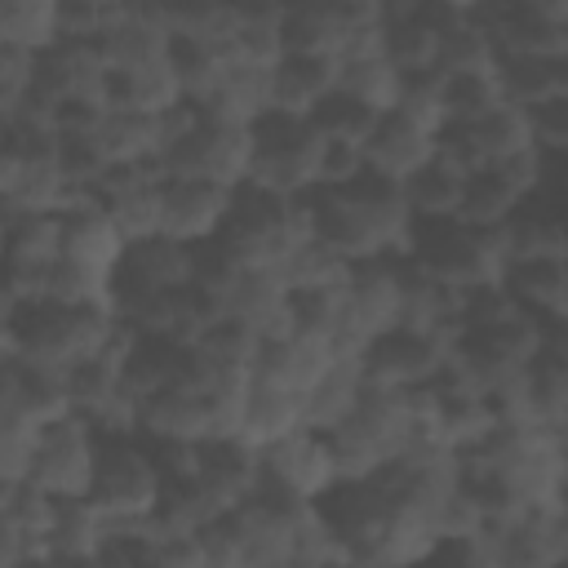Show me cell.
Returning <instances> with one entry per match:
<instances>
[{
	"mask_svg": "<svg viewBox=\"0 0 568 568\" xmlns=\"http://www.w3.org/2000/svg\"><path fill=\"white\" fill-rule=\"evenodd\" d=\"M306 209H311L315 240L346 262L408 253L413 213L404 204V191L395 178L368 164L342 186H315L306 195Z\"/></svg>",
	"mask_w": 568,
	"mask_h": 568,
	"instance_id": "6da1fadb",
	"label": "cell"
},
{
	"mask_svg": "<svg viewBox=\"0 0 568 568\" xmlns=\"http://www.w3.org/2000/svg\"><path fill=\"white\" fill-rule=\"evenodd\" d=\"M240 266L257 271H284L297 248L315 240L306 195H280L253 182H240L231 191V209L222 217V231L213 235Z\"/></svg>",
	"mask_w": 568,
	"mask_h": 568,
	"instance_id": "7a4b0ae2",
	"label": "cell"
},
{
	"mask_svg": "<svg viewBox=\"0 0 568 568\" xmlns=\"http://www.w3.org/2000/svg\"><path fill=\"white\" fill-rule=\"evenodd\" d=\"M115 333H120V320H115L111 302L75 306V302L40 297V302L13 306V320H9V351H13V355H27V359H40V364L71 368V364H80L84 355L102 351Z\"/></svg>",
	"mask_w": 568,
	"mask_h": 568,
	"instance_id": "3957f363",
	"label": "cell"
},
{
	"mask_svg": "<svg viewBox=\"0 0 568 568\" xmlns=\"http://www.w3.org/2000/svg\"><path fill=\"white\" fill-rule=\"evenodd\" d=\"M320 129L306 115L262 111L248 124V178L280 195H311L320 186Z\"/></svg>",
	"mask_w": 568,
	"mask_h": 568,
	"instance_id": "277c9868",
	"label": "cell"
},
{
	"mask_svg": "<svg viewBox=\"0 0 568 568\" xmlns=\"http://www.w3.org/2000/svg\"><path fill=\"white\" fill-rule=\"evenodd\" d=\"M160 470L146 453V444L138 435H115V439H98V457H93V479H89V497L98 501L102 515L111 519H138L155 510L160 497Z\"/></svg>",
	"mask_w": 568,
	"mask_h": 568,
	"instance_id": "5b68a950",
	"label": "cell"
},
{
	"mask_svg": "<svg viewBox=\"0 0 568 568\" xmlns=\"http://www.w3.org/2000/svg\"><path fill=\"white\" fill-rule=\"evenodd\" d=\"M93 457H98V430L89 426L84 413L71 408L62 417L40 422L27 479L49 497H84L93 479Z\"/></svg>",
	"mask_w": 568,
	"mask_h": 568,
	"instance_id": "8992f818",
	"label": "cell"
},
{
	"mask_svg": "<svg viewBox=\"0 0 568 568\" xmlns=\"http://www.w3.org/2000/svg\"><path fill=\"white\" fill-rule=\"evenodd\" d=\"M164 173L169 178H200V182H222L240 186L248 178V124H222V120H195L186 133H178L164 151Z\"/></svg>",
	"mask_w": 568,
	"mask_h": 568,
	"instance_id": "52a82bcc",
	"label": "cell"
},
{
	"mask_svg": "<svg viewBox=\"0 0 568 568\" xmlns=\"http://www.w3.org/2000/svg\"><path fill=\"white\" fill-rule=\"evenodd\" d=\"M448 355V342L439 333H426V328H408V324H395L377 337L364 342L359 351V373L364 382H377V386H422L439 373Z\"/></svg>",
	"mask_w": 568,
	"mask_h": 568,
	"instance_id": "ba28073f",
	"label": "cell"
},
{
	"mask_svg": "<svg viewBox=\"0 0 568 568\" xmlns=\"http://www.w3.org/2000/svg\"><path fill=\"white\" fill-rule=\"evenodd\" d=\"M257 466H262V479L280 484L284 493H293L302 501H315L324 488L337 484L328 435L324 430H311V426H293L288 435L262 444L257 448Z\"/></svg>",
	"mask_w": 568,
	"mask_h": 568,
	"instance_id": "9c48e42d",
	"label": "cell"
},
{
	"mask_svg": "<svg viewBox=\"0 0 568 568\" xmlns=\"http://www.w3.org/2000/svg\"><path fill=\"white\" fill-rule=\"evenodd\" d=\"M231 191L222 182L200 178H164L160 182V235L182 244H204L222 231V217L231 209Z\"/></svg>",
	"mask_w": 568,
	"mask_h": 568,
	"instance_id": "30bf717a",
	"label": "cell"
},
{
	"mask_svg": "<svg viewBox=\"0 0 568 568\" xmlns=\"http://www.w3.org/2000/svg\"><path fill=\"white\" fill-rule=\"evenodd\" d=\"M293 426H302V390H293L284 377L248 368L244 386H240V404H235V435L248 439L253 448L288 435Z\"/></svg>",
	"mask_w": 568,
	"mask_h": 568,
	"instance_id": "8fae6325",
	"label": "cell"
},
{
	"mask_svg": "<svg viewBox=\"0 0 568 568\" xmlns=\"http://www.w3.org/2000/svg\"><path fill=\"white\" fill-rule=\"evenodd\" d=\"M191 280H195V244L169 235H146L124 244V257L111 271L115 288H182Z\"/></svg>",
	"mask_w": 568,
	"mask_h": 568,
	"instance_id": "7c38bea8",
	"label": "cell"
},
{
	"mask_svg": "<svg viewBox=\"0 0 568 568\" xmlns=\"http://www.w3.org/2000/svg\"><path fill=\"white\" fill-rule=\"evenodd\" d=\"M257 448L240 435H204L195 439V479L209 488V497L226 510L257 484Z\"/></svg>",
	"mask_w": 568,
	"mask_h": 568,
	"instance_id": "4fadbf2b",
	"label": "cell"
},
{
	"mask_svg": "<svg viewBox=\"0 0 568 568\" xmlns=\"http://www.w3.org/2000/svg\"><path fill=\"white\" fill-rule=\"evenodd\" d=\"M435 155V133L430 129H422L417 120H408L404 111H382L377 115V124L368 129V138H364V164L368 169H377V173H386V178H395V182H404L413 169H422L426 160Z\"/></svg>",
	"mask_w": 568,
	"mask_h": 568,
	"instance_id": "5bb4252c",
	"label": "cell"
},
{
	"mask_svg": "<svg viewBox=\"0 0 568 568\" xmlns=\"http://www.w3.org/2000/svg\"><path fill=\"white\" fill-rule=\"evenodd\" d=\"M337 84V58L328 53H280L266 80V111L311 115V106Z\"/></svg>",
	"mask_w": 568,
	"mask_h": 568,
	"instance_id": "9a60e30c",
	"label": "cell"
},
{
	"mask_svg": "<svg viewBox=\"0 0 568 568\" xmlns=\"http://www.w3.org/2000/svg\"><path fill=\"white\" fill-rule=\"evenodd\" d=\"M501 284L519 311H528L546 324L568 320V266H564V257H515V262H506Z\"/></svg>",
	"mask_w": 568,
	"mask_h": 568,
	"instance_id": "2e32d148",
	"label": "cell"
},
{
	"mask_svg": "<svg viewBox=\"0 0 568 568\" xmlns=\"http://www.w3.org/2000/svg\"><path fill=\"white\" fill-rule=\"evenodd\" d=\"M124 235L115 231V222L106 217L102 204H80V209H67L62 213V257L98 271V275H111L124 257Z\"/></svg>",
	"mask_w": 568,
	"mask_h": 568,
	"instance_id": "e0dca14e",
	"label": "cell"
},
{
	"mask_svg": "<svg viewBox=\"0 0 568 568\" xmlns=\"http://www.w3.org/2000/svg\"><path fill=\"white\" fill-rule=\"evenodd\" d=\"M182 98L178 75L169 67V58L155 62H138V67H106V84H102V102L115 111H146L160 115L164 106H173Z\"/></svg>",
	"mask_w": 568,
	"mask_h": 568,
	"instance_id": "ac0fdd59",
	"label": "cell"
},
{
	"mask_svg": "<svg viewBox=\"0 0 568 568\" xmlns=\"http://www.w3.org/2000/svg\"><path fill=\"white\" fill-rule=\"evenodd\" d=\"M102 528H106V515L98 510L89 493L53 497V528L44 541V564H93Z\"/></svg>",
	"mask_w": 568,
	"mask_h": 568,
	"instance_id": "d6986e66",
	"label": "cell"
},
{
	"mask_svg": "<svg viewBox=\"0 0 568 568\" xmlns=\"http://www.w3.org/2000/svg\"><path fill=\"white\" fill-rule=\"evenodd\" d=\"M493 80L506 102L537 106L546 98H568V58H537V53H497Z\"/></svg>",
	"mask_w": 568,
	"mask_h": 568,
	"instance_id": "ffe728a7",
	"label": "cell"
},
{
	"mask_svg": "<svg viewBox=\"0 0 568 568\" xmlns=\"http://www.w3.org/2000/svg\"><path fill=\"white\" fill-rule=\"evenodd\" d=\"M186 359H191V346H182L173 337H155V333H133L129 351H124V368H120L124 390L133 399H146L160 386L178 382L186 373Z\"/></svg>",
	"mask_w": 568,
	"mask_h": 568,
	"instance_id": "44dd1931",
	"label": "cell"
},
{
	"mask_svg": "<svg viewBox=\"0 0 568 568\" xmlns=\"http://www.w3.org/2000/svg\"><path fill=\"white\" fill-rule=\"evenodd\" d=\"M364 373L359 359H328L324 373L302 390V426L311 430H333L359 399Z\"/></svg>",
	"mask_w": 568,
	"mask_h": 568,
	"instance_id": "7402d4cb",
	"label": "cell"
},
{
	"mask_svg": "<svg viewBox=\"0 0 568 568\" xmlns=\"http://www.w3.org/2000/svg\"><path fill=\"white\" fill-rule=\"evenodd\" d=\"M501 240H506L510 262H515V257H564L568 240H564L559 204H532V200H524V204L501 222Z\"/></svg>",
	"mask_w": 568,
	"mask_h": 568,
	"instance_id": "603a6c76",
	"label": "cell"
},
{
	"mask_svg": "<svg viewBox=\"0 0 568 568\" xmlns=\"http://www.w3.org/2000/svg\"><path fill=\"white\" fill-rule=\"evenodd\" d=\"M164 58H169V67L178 75L182 98H191V102H200L204 93H213L222 84L226 67L235 62L231 49L209 44V40H191V36H169V53Z\"/></svg>",
	"mask_w": 568,
	"mask_h": 568,
	"instance_id": "cb8c5ba5",
	"label": "cell"
},
{
	"mask_svg": "<svg viewBox=\"0 0 568 568\" xmlns=\"http://www.w3.org/2000/svg\"><path fill=\"white\" fill-rule=\"evenodd\" d=\"M93 142H98L106 164H115V160H146V155L164 151L155 115H146V111H115V106H106V115L98 120Z\"/></svg>",
	"mask_w": 568,
	"mask_h": 568,
	"instance_id": "d4e9b609",
	"label": "cell"
},
{
	"mask_svg": "<svg viewBox=\"0 0 568 568\" xmlns=\"http://www.w3.org/2000/svg\"><path fill=\"white\" fill-rule=\"evenodd\" d=\"M462 182H466V173L448 169V164L435 160V155H430L422 169H413V173L399 182L413 222H439V217H453V213H457V200H462Z\"/></svg>",
	"mask_w": 568,
	"mask_h": 568,
	"instance_id": "484cf974",
	"label": "cell"
},
{
	"mask_svg": "<svg viewBox=\"0 0 568 568\" xmlns=\"http://www.w3.org/2000/svg\"><path fill=\"white\" fill-rule=\"evenodd\" d=\"M342 40H346L342 22L320 0L280 4V44H284V53H328V58H337Z\"/></svg>",
	"mask_w": 568,
	"mask_h": 568,
	"instance_id": "4316f807",
	"label": "cell"
},
{
	"mask_svg": "<svg viewBox=\"0 0 568 568\" xmlns=\"http://www.w3.org/2000/svg\"><path fill=\"white\" fill-rule=\"evenodd\" d=\"M13 386H18V408L27 417H36V422L71 413L67 368H58V364H40V359L13 355Z\"/></svg>",
	"mask_w": 568,
	"mask_h": 568,
	"instance_id": "83f0119b",
	"label": "cell"
},
{
	"mask_svg": "<svg viewBox=\"0 0 568 568\" xmlns=\"http://www.w3.org/2000/svg\"><path fill=\"white\" fill-rule=\"evenodd\" d=\"M337 89H346L351 98H359L364 106H373V111L382 115V111H390V106L399 102L404 75H399L382 53L342 58V62H337Z\"/></svg>",
	"mask_w": 568,
	"mask_h": 568,
	"instance_id": "f1b7e54d",
	"label": "cell"
},
{
	"mask_svg": "<svg viewBox=\"0 0 568 568\" xmlns=\"http://www.w3.org/2000/svg\"><path fill=\"white\" fill-rule=\"evenodd\" d=\"M524 200L484 164V169H475L466 182H462V200H457V222H466V226H501L515 209H519Z\"/></svg>",
	"mask_w": 568,
	"mask_h": 568,
	"instance_id": "f546056e",
	"label": "cell"
},
{
	"mask_svg": "<svg viewBox=\"0 0 568 568\" xmlns=\"http://www.w3.org/2000/svg\"><path fill=\"white\" fill-rule=\"evenodd\" d=\"M222 506L209 497V488L195 479V475H182V479H164L160 484V497H155V510L151 519L160 528H178V532H195L200 524H209Z\"/></svg>",
	"mask_w": 568,
	"mask_h": 568,
	"instance_id": "4dcf8cb0",
	"label": "cell"
},
{
	"mask_svg": "<svg viewBox=\"0 0 568 568\" xmlns=\"http://www.w3.org/2000/svg\"><path fill=\"white\" fill-rule=\"evenodd\" d=\"M382 58H386L399 75L430 71L435 58H439V31H435L430 22H417V18L382 22Z\"/></svg>",
	"mask_w": 568,
	"mask_h": 568,
	"instance_id": "1f68e13d",
	"label": "cell"
},
{
	"mask_svg": "<svg viewBox=\"0 0 568 568\" xmlns=\"http://www.w3.org/2000/svg\"><path fill=\"white\" fill-rule=\"evenodd\" d=\"M501 102V89L493 80V71H453L439 75V111L444 124H470L484 111H493Z\"/></svg>",
	"mask_w": 568,
	"mask_h": 568,
	"instance_id": "d6a6232c",
	"label": "cell"
},
{
	"mask_svg": "<svg viewBox=\"0 0 568 568\" xmlns=\"http://www.w3.org/2000/svg\"><path fill=\"white\" fill-rule=\"evenodd\" d=\"M466 129H470V138H475V146H479L484 164H493V160H501V155H510V151L532 146L528 111H524V106H515V102H506V98H501L493 111H484L479 120H470Z\"/></svg>",
	"mask_w": 568,
	"mask_h": 568,
	"instance_id": "836d02e7",
	"label": "cell"
},
{
	"mask_svg": "<svg viewBox=\"0 0 568 568\" xmlns=\"http://www.w3.org/2000/svg\"><path fill=\"white\" fill-rule=\"evenodd\" d=\"M58 253H62V213H22V217L4 222V253L0 257L49 266Z\"/></svg>",
	"mask_w": 568,
	"mask_h": 568,
	"instance_id": "e575fe53",
	"label": "cell"
},
{
	"mask_svg": "<svg viewBox=\"0 0 568 568\" xmlns=\"http://www.w3.org/2000/svg\"><path fill=\"white\" fill-rule=\"evenodd\" d=\"M493 62H497V49H493L488 31L470 13H462L453 27L439 31V58H435V67L444 75H453V71H493Z\"/></svg>",
	"mask_w": 568,
	"mask_h": 568,
	"instance_id": "d590c367",
	"label": "cell"
},
{
	"mask_svg": "<svg viewBox=\"0 0 568 568\" xmlns=\"http://www.w3.org/2000/svg\"><path fill=\"white\" fill-rule=\"evenodd\" d=\"M315 129H320V138H342V142H359L364 146V138H368V129L377 124V111L373 106H364L359 98H351L346 89H328L315 106H311V115H306Z\"/></svg>",
	"mask_w": 568,
	"mask_h": 568,
	"instance_id": "8d00e7d4",
	"label": "cell"
},
{
	"mask_svg": "<svg viewBox=\"0 0 568 568\" xmlns=\"http://www.w3.org/2000/svg\"><path fill=\"white\" fill-rule=\"evenodd\" d=\"M53 9L58 0H0V40L31 53L53 44Z\"/></svg>",
	"mask_w": 568,
	"mask_h": 568,
	"instance_id": "74e56055",
	"label": "cell"
},
{
	"mask_svg": "<svg viewBox=\"0 0 568 568\" xmlns=\"http://www.w3.org/2000/svg\"><path fill=\"white\" fill-rule=\"evenodd\" d=\"M44 297L53 302H75V306H89V302H111V275H98L71 257H53L49 266V284H44Z\"/></svg>",
	"mask_w": 568,
	"mask_h": 568,
	"instance_id": "f35d334b",
	"label": "cell"
},
{
	"mask_svg": "<svg viewBox=\"0 0 568 568\" xmlns=\"http://www.w3.org/2000/svg\"><path fill=\"white\" fill-rule=\"evenodd\" d=\"M528 111V129H532V146H541L546 155H559L568 146V98H546Z\"/></svg>",
	"mask_w": 568,
	"mask_h": 568,
	"instance_id": "ab89813d",
	"label": "cell"
},
{
	"mask_svg": "<svg viewBox=\"0 0 568 568\" xmlns=\"http://www.w3.org/2000/svg\"><path fill=\"white\" fill-rule=\"evenodd\" d=\"M106 9L93 0H58L53 9V40H98Z\"/></svg>",
	"mask_w": 568,
	"mask_h": 568,
	"instance_id": "60d3db41",
	"label": "cell"
},
{
	"mask_svg": "<svg viewBox=\"0 0 568 568\" xmlns=\"http://www.w3.org/2000/svg\"><path fill=\"white\" fill-rule=\"evenodd\" d=\"M359 169H364V146L359 142L324 138V146H320V186H342Z\"/></svg>",
	"mask_w": 568,
	"mask_h": 568,
	"instance_id": "b9f144b4",
	"label": "cell"
},
{
	"mask_svg": "<svg viewBox=\"0 0 568 568\" xmlns=\"http://www.w3.org/2000/svg\"><path fill=\"white\" fill-rule=\"evenodd\" d=\"M102 115H106L102 98H62L53 106V129L58 133H93Z\"/></svg>",
	"mask_w": 568,
	"mask_h": 568,
	"instance_id": "7bdbcfd3",
	"label": "cell"
},
{
	"mask_svg": "<svg viewBox=\"0 0 568 568\" xmlns=\"http://www.w3.org/2000/svg\"><path fill=\"white\" fill-rule=\"evenodd\" d=\"M18 408V386H13V351L0 346V417H13Z\"/></svg>",
	"mask_w": 568,
	"mask_h": 568,
	"instance_id": "ee69618b",
	"label": "cell"
},
{
	"mask_svg": "<svg viewBox=\"0 0 568 568\" xmlns=\"http://www.w3.org/2000/svg\"><path fill=\"white\" fill-rule=\"evenodd\" d=\"M9 320H13V302H9V293L0 288V346H9Z\"/></svg>",
	"mask_w": 568,
	"mask_h": 568,
	"instance_id": "f6af8a7d",
	"label": "cell"
},
{
	"mask_svg": "<svg viewBox=\"0 0 568 568\" xmlns=\"http://www.w3.org/2000/svg\"><path fill=\"white\" fill-rule=\"evenodd\" d=\"M93 4H102V9H115V4H124V0H93Z\"/></svg>",
	"mask_w": 568,
	"mask_h": 568,
	"instance_id": "bcb514c9",
	"label": "cell"
},
{
	"mask_svg": "<svg viewBox=\"0 0 568 568\" xmlns=\"http://www.w3.org/2000/svg\"><path fill=\"white\" fill-rule=\"evenodd\" d=\"M235 4H275V0H235Z\"/></svg>",
	"mask_w": 568,
	"mask_h": 568,
	"instance_id": "7dc6e473",
	"label": "cell"
}]
</instances>
